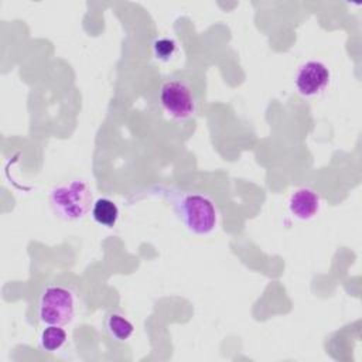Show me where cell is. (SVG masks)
<instances>
[{
    "label": "cell",
    "mask_w": 362,
    "mask_h": 362,
    "mask_svg": "<svg viewBox=\"0 0 362 362\" xmlns=\"http://www.w3.org/2000/svg\"><path fill=\"white\" fill-rule=\"evenodd\" d=\"M54 214L68 222L79 221L92 211L93 192L83 178H72L55 185L48 195Z\"/></svg>",
    "instance_id": "obj_1"
},
{
    "label": "cell",
    "mask_w": 362,
    "mask_h": 362,
    "mask_svg": "<svg viewBox=\"0 0 362 362\" xmlns=\"http://www.w3.org/2000/svg\"><path fill=\"white\" fill-rule=\"evenodd\" d=\"M175 211L185 228L195 235H209L218 225V209L206 195L182 194L175 201Z\"/></svg>",
    "instance_id": "obj_2"
},
{
    "label": "cell",
    "mask_w": 362,
    "mask_h": 362,
    "mask_svg": "<svg viewBox=\"0 0 362 362\" xmlns=\"http://www.w3.org/2000/svg\"><path fill=\"white\" fill-rule=\"evenodd\" d=\"M38 318L47 325H66L76 314L75 291L62 284H48L38 297Z\"/></svg>",
    "instance_id": "obj_3"
},
{
    "label": "cell",
    "mask_w": 362,
    "mask_h": 362,
    "mask_svg": "<svg viewBox=\"0 0 362 362\" xmlns=\"http://www.w3.org/2000/svg\"><path fill=\"white\" fill-rule=\"evenodd\" d=\"M163 109L174 120H187L197 113V98L191 83L181 78L167 79L160 88Z\"/></svg>",
    "instance_id": "obj_4"
},
{
    "label": "cell",
    "mask_w": 362,
    "mask_h": 362,
    "mask_svg": "<svg viewBox=\"0 0 362 362\" xmlns=\"http://www.w3.org/2000/svg\"><path fill=\"white\" fill-rule=\"evenodd\" d=\"M331 81V72L328 66L321 61H307L303 65L298 66L296 76H294V85L300 95L305 98L317 96L322 93Z\"/></svg>",
    "instance_id": "obj_5"
},
{
    "label": "cell",
    "mask_w": 362,
    "mask_h": 362,
    "mask_svg": "<svg viewBox=\"0 0 362 362\" xmlns=\"http://www.w3.org/2000/svg\"><path fill=\"white\" fill-rule=\"evenodd\" d=\"M321 206L320 195L311 188H298L293 191L288 198V211L290 214L300 221L313 219Z\"/></svg>",
    "instance_id": "obj_6"
},
{
    "label": "cell",
    "mask_w": 362,
    "mask_h": 362,
    "mask_svg": "<svg viewBox=\"0 0 362 362\" xmlns=\"http://www.w3.org/2000/svg\"><path fill=\"white\" fill-rule=\"evenodd\" d=\"M103 325L107 335L115 341H126L134 332L133 322L117 308H110L106 311Z\"/></svg>",
    "instance_id": "obj_7"
},
{
    "label": "cell",
    "mask_w": 362,
    "mask_h": 362,
    "mask_svg": "<svg viewBox=\"0 0 362 362\" xmlns=\"http://www.w3.org/2000/svg\"><path fill=\"white\" fill-rule=\"evenodd\" d=\"M92 218L96 223L105 228H113L119 218L117 205L109 198H98L92 206Z\"/></svg>",
    "instance_id": "obj_8"
},
{
    "label": "cell",
    "mask_w": 362,
    "mask_h": 362,
    "mask_svg": "<svg viewBox=\"0 0 362 362\" xmlns=\"http://www.w3.org/2000/svg\"><path fill=\"white\" fill-rule=\"evenodd\" d=\"M66 342V332L62 325H48L40 335V346L44 351L54 352L61 349Z\"/></svg>",
    "instance_id": "obj_9"
},
{
    "label": "cell",
    "mask_w": 362,
    "mask_h": 362,
    "mask_svg": "<svg viewBox=\"0 0 362 362\" xmlns=\"http://www.w3.org/2000/svg\"><path fill=\"white\" fill-rule=\"evenodd\" d=\"M177 42L168 37H160L153 41V52L158 61L168 62L177 52Z\"/></svg>",
    "instance_id": "obj_10"
}]
</instances>
